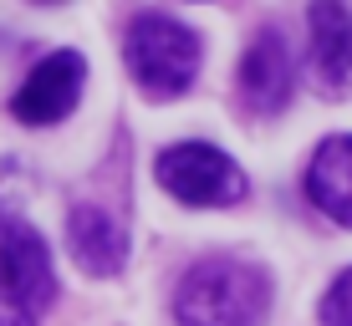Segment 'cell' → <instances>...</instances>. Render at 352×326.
I'll return each mask as SVG.
<instances>
[{"label": "cell", "mask_w": 352, "mask_h": 326, "mask_svg": "<svg viewBox=\"0 0 352 326\" xmlns=\"http://www.w3.org/2000/svg\"><path fill=\"white\" fill-rule=\"evenodd\" d=\"M265 311H271V275L235 255L189 265L174 291L179 326H261Z\"/></svg>", "instance_id": "6da1fadb"}, {"label": "cell", "mask_w": 352, "mask_h": 326, "mask_svg": "<svg viewBox=\"0 0 352 326\" xmlns=\"http://www.w3.org/2000/svg\"><path fill=\"white\" fill-rule=\"evenodd\" d=\"M123 62H128V77L143 87V97L174 102L194 87L204 46L179 16L138 10V16L128 21V31H123Z\"/></svg>", "instance_id": "7a4b0ae2"}, {"label": "cell", "mask_w": 352, "mask_h": 326, "mask_svg": "<svg viewBox=\"0 0 352 326\" xmlns=\"http://www.w3.org/2000/svg\"><path fill=\"white\" fill-rule=\"evenodd\" d=\"M153 174L189 209H230V204H240L250 194L240 163L230 153H220L214 143H174V148H164L153 159Z\"/></svg>", "instance_id": "3957f363"}, {"label": "cell", "mask_w": 352, "mask_h": 326, "mask_svg": "<svg viewBox=\"0 0 352 326\" xmlns=\"http://www.w3.org/2000/svg\"><path fill=\"white\" fill-rule=\"evenodd\" d=\"M56 296V270L46 255V240L21 220V214H0V301L21 316H41Z\"/></svg>", "instance_id": "277c9868"}, {"label": "cell", "mask_w": 352, "mask_h": 326, "mask_svg": "<svg viewBox=\"0 0 352 326\" xmlns=\"http://www.w3.org/2000/svg\"><path fill=\"white\" fill-rule=\"evenodd\" d=\"M82 82H87V56L62 46V51L41 56V62L26 71V82H21L16 97H10V113H16V123H26V128H52L77 107Z\"/></svg>", "instance_id": "5b68a950"}, {"label": "cell", "mask_w": 352, "mask_h": 326, "mask_svg": "<svg viewBox=\"0 0 352 326\" xmlns=\"http://www.w3.org/2000/svg\"><path fill=\"white\" fill-rule=\"evenodd\" d=\"M235 87H240V102L256 117H276L291 102L296 62H291V46H286L281 26H261L250 36L245 56H240V67H235Z\"/></svg>", "instance_id": "8992f818"}, {"label": "cell", "mask_w": 352, "mask_h": 326, "mask_svg": "<svg viewBox=\"0 0 352 326\" xmlns=\"http://www.w3.org/2000/svg\"><path fill=\"white\" fill-rule=\"evenodd\" d=\"M307 62L322 97L352 92V0H311L307 5Z\"/></svg>", "instance_id": "52a82bcc"}, {"label": "cell", "mask_w": 352, "mask_h": 326, "mask_svg": "<svg viewBox=\"0 0 352 326\" xmlns=\"http://www.w3.org/2000/svg\"><path fill=\"white\" fill-rule=\"evenodd\" d=\"M67 250H72V260H77L87 275H118L123 260H128V235H123V224H118L107 209H97V204H72V214H67Z\"/></svg>", "instance_id": "ba28073f"}, {"label": "cell", "mask_w": 352, "mask_h": 326, "mask_svg": "<svg viewBox=\"0 0 352 326\" xmlns=\"http://www.w3.org/2000/svg\"><path fill=\"white\" fill-rule=\"evenodd\" d=\"M307 199L332 224L352 229V132H332L317 143L307 163Z\"/></svg>", "instance_id": "9c48e42d"}, {"label": "cell", "mask_w": 352, "mask_h": 326, "mask_svg": "<svg viewBox=\"0 0 352 326\" xmlns=\"http://www.w3.org/2000/svg\"><path fill=\"white\" fill-rule=\"evenodd\" d=\"M322 326H352V270H342L322 296Z\"/></svg>", "instance_id": "30bf717a"}, {"label": "cell", "mask_w": 352, "mask_h": 326, "mask_svg": "<svg viewBox=\"0 0 352 326\" xmlns=\"http://www.w3.org/2000/svg\"><path fill=\"white\" fill-rule=\"evenodd\" d=\"M36 5H62V0H36Z\"/></svg>", "instance_id": "8fae6325"}]
</instances>
